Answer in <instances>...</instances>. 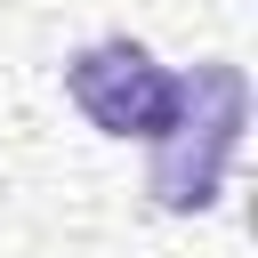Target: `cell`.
I'll return each mask as SVG.
<instances>
[{
  "instance_id": "7a4b0ae2",
  "label": "cell",
  "mask_w": 258,
  "mask_h": 258,
  "mask_svg": "<svg viewBox=\"0 0 258 258\" xmlns=\"http://www.w3.org/2000/svg\"><path fill=\"white\" fill-rule=\"evenodd\" d=\"M64 97L81 105L89 129L153 145V137H169V121H177V105H185V73L161 64L145 40L105 32V40H81V48L64 56Z\"/></svg>"
},
{
  "instance_id": "6da1fadb",
  "label": "cell",
  "mask_w": 258,
  "mask_h": 258,
  "mask_svg": "<svg viewBox=\"0 0 258 258\" xmlns=\"http://www.w3.org/2000/svg\"><path fill=\"white\" fill-rule=\"evenodd\" d=\"M242 129H250V73L210 56L185 73V105L169 121V137H153V161H145V194L153 210L169 218H194V210H218L226 194V169L242 153Z\"/></svg>"
}]
</instances>
